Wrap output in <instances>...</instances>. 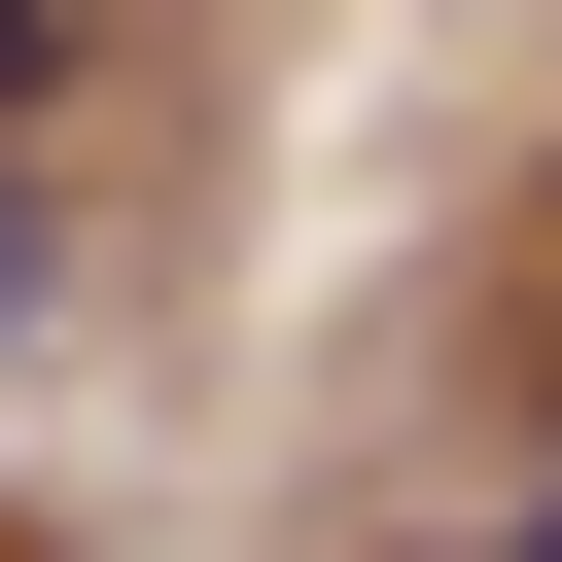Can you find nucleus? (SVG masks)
<instances>
[{
    "mask_svg": "<svg viewBox=\"0 0 562 562\" xmlns=\"http://www.w3.org/2000/svg\"><path fill=\"white\" fill-rule=\"evenodd\" d=\"M0 70H35V0H0Z\"/></svg>",
    "mask_w": 562,
    "mask_h": 562,
    "instance_id": "nucleus-2",
    "label": "nucleus"
},
{
    "mask_svg": "<svg viewBox=\"0 0 562 562\" xmlns=\"http://www.w3.org/2000/svg\"><path fill=\"white\" fill-rule=\"evenodd\" d=\"M457 562H562V527H457Z\"/></svg>",
    "mask_w": 562,
    "mask_h": 562,
    "instance_id": "nucleus-1",
    "label": "nucleus"
}]
</instances>
